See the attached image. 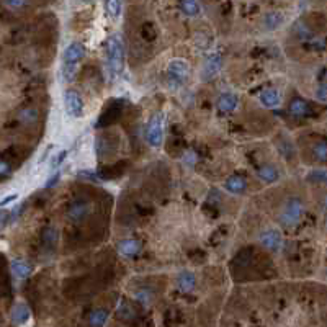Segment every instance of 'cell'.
I'll return each instance as SVG.
<instances>
[{"label": "cell", "instance_id": "836d02e7", "mask_svg": "<svg viewBox=\"0 0 327 327\" xmlns=\"http://www.w3.org/2000/svg\"><path fill=\"white\" fill-rule=\"evenodd\" d=\"M67 155V151H62V152H59L58 155H56V160H52V169H56L59 164L64 160V157Z\"/></svg>", "mask_w": 327, "mask_h": 327}, {"label": "cell", "instance_id": "9c48e42d", "mask_svg": "<svg viewBox=\"0 0 327 327\" xmlns=\"http://www.w3.org/2000/svg\"><path fill=\"white\" fill-rule=\"evenodd\" d=\"M221 66H223V58L220 52H214L211 56H208L205 64H203V79L209 80L221 71Z\"/></svg>", "mask_w": 327, "mask_h": 327}, {"label": "cell", "instance_id": "e575fe53", "mask_svg": "<svg viewBox=\"0 0 327 327\" xmlns=\"http://www.w3.org/2000/svg\"><path fill=\"white\" fill-rule=\"evenodd\" d=\"M17 198H18V195H17V193H12V195H9V197H7L5 200L0 201V206H5V205H9L10 201H15Z\"/></svg>", "mask_w": 327, "mask_h": 327}, {"label": "cell", "instance_id": "277c9868", "mask_svg": "<svg viewBox=\"0 0 327 327\" xmlns=\"http://www.w3.org/2000/svg\"><path fill=\"white\" fill-rule=\"evenodd\" d=\"M146 143L151 147H160L164 141V113H155L146 126Z\"/></svg>", "mask_w": 327, "mask_h": 327}, {"label": "cell", "instance_id": "7c38bea8", "mask_svg": "<svg viewBox=\"0 0 327 327\" xmlns=\"http://www.w3.org/2000/svg\"><path fill=\"white\" fill-rule=\"evenodd\" d=\"M141 242L136 239H124L118 242V251L124 255V257H134L141 252Z\"/></svg>", "mask_w": 327, "mask_h": 327}, {"label": "cell", "instance_id": "d6986e66", "mask_svg": "<svg viewBox=\"0 0 327 327\" xmlns=\"http://www.w3.org/2000/svg\"><path fill=\"white\" fill-rule=\"evenodd\" d=\"M177 283L182 291H192L195 288V283H197V278H195L192 271H182V274L178 275Z\"/></svg>", "mask_w": 327, "mask_h": 327}, {"label": "cell", "instance_id": "cb8c5ba5", "mask_svg": "<svg viewBox=\"0 0 327 327\" xmlns=\"http://www.w3.org/2000/svg\"><path fill=\"white\" fill-rule=\"evenodd\" d=\"M41 240H43V246L44 247L52 249L54 246H56V240H58V231L54 229V228H46L43 231Z\"/></svg>", "mask_w": 327, "mask_h": 327}, {"label": "cell", "instance_id": "83f0119b", "mask_svg": "<svg viewBox=\"0 0 327 327\" xmlns=\"http://www.w3.org/2000/svg\"><path fill=\"white\" fill-rule=\"evenodd\" d=\"M308 182H311V183H324L325 182V172L322 169L313 170V172L308 175Z\"/></svg>", "mask_w": 327, "mask_h": 327}, {"label": "cell", "instance_id": "8d00e7d4", "mask_svg": "<svg viewBox=\"0 0 327 327\" xmlns=\"http://www.w3.org/2000/svg\"><path fill=\"white\" fill-rule=\"evenodd\" d=\"M9 7H13V9H17V7H25L26 2H7Z\"/></svg>", "mask_w": 327, "mask_h": 327}, {"label": "cell", "instance_id": "1f68e13d", "mask_svg": "<svg viewBox=\"0 0 327 327\" xmlns=\"http://www.w3.org/2000/svg\"><path fill=\"white\" fill-rule=\"evenodd\" d=\"M309 48L314 49V51H321L322 52L325 49V43H324V40H311Z\"/></svg>", "mask_w": 327, "mask_h": 327}, {"label": "cell", "instance_id": "4fadbf2b", "mask_svg": "<svg viewBox=\"0 0 327 327\" xmlns=\"http://www.w3.org/2000/svg\"><path fill=\"white\" fill-rule=\"evenodd\" d=\"M260 102L267 108H278L282 97H280V92L277 89H267L260 93Z\"/></svg>", "mask_w": 327, "mask_h": 327}, {"label": "cell", "instance_id": "30bf717a", "mask_svg": "<svg viewBox=\"0 0 327 327\" xmlns=\"http://www.w3.org/2000/svg\"><path fill=\"white\" fill-rule=\"evenodd\" d=\"M288 112H290V115H293L294 118H306V116H309L311 113H313V110H311V105L306 102V100H303L301 97H294L290 105H288Z\"/></svg>", "mask_w": 327, "mask_h": 327}, {"label": "cell", "instance_id": "d4e9b609", "mask_svg": "<svg viewBox=\"0 0 327 327\" xmlns=\"http://www.w3.org/2000/svg\"><path fill=\"white\" fill-rule=\"evenodd\" d=\"M294 35H296V38L301 41L313 40V31L308 28V25H305V23H301V21L294 25Z\"/></svg>", "mask_w": 327, "mask_h": 327}, {"label": "cell", "instance_id": "d6a6232c", "mask_svg": "<svg viewBox=\"0 0 327 327\" xmlns=\"http://www.w3.org/2000/svg\"><path fill=\"white\" fill-rule=\"evenodd\" d=\"M10 214L5 211V209H0V228H4L5 223H9Z\"/></svg>", "mask_w": 327, "mask_h": 327}, {"label": "cell", "instance_id": "ffe728a7", "mask_svg": "<svg viewBox=\"0 0 327 327\" xmlns=\"http://www.w3.org/2000/svg\"><path fill=\"white\" fill-rule=\"evenodd\" d=\"M285 21V17L283 13L280 12H268L265 13V17H263V25H265L268 30H275L278 26H282Z\"/></svg>", "mask_w": 327, "mask_h": 327}, {"label": "cell", "instance_id": "4316f807", "mask_svg": "<svg viewBox=\"0 0 327 327\" xmlns=\"http://www.w3.org/2000/svg\"><path fill=\"white\" fill-rule=\"evenodd\" d=\"M105 9L108 10V13H110L113 18H118L121 15L123 4L121 2H108V4H105Z\"/></svg>", "mask_w": 327, "mask_h": 327}, {"label": "cell", "instance_id": "5bb4252c", "mask_svg": "<svg viewBox=\"0 0 327 327\" xmlns=\"http://www.w3.org/2000/svg\"><path fill=\"white\" fill-rule=\"evenodd\" d=\"M224 186H226V190H228L229 193L242 195V193L247 190V182L244 180L242 177H239V175H232V177H229L228 180L224 182Z\"/></svg>", "mask_w": 327, "mask_h": 327}, {"label": "cell", "instance_id": "603a6c76", "mask_svg": "<svg viewBox=\"0 0 327 327\" xmlns=\"http://www.w3.org/2000/svg\"><path fill=\"white\" fill-rule=\"evenodd\" d=\"M178 9L182 10V13L188 15V17H197L201 12V7L200 4L193 2V0H185V2H180L178 4Z\"/></svg>", "mask_w": 327, "mask_h": 327}, {"label": "cell", "instance_id": "8fae6325", "mask_svg": "<svg viewBox=\"0 0 327 327\" xmlns=\"http://www.w3.org/2000/svg\"><path fill=\"white\" fill-rule=\"evenodd\" d=\"M217 108L224 113H229V112H234L237 105H239V97L236 93H223V95L217 98Z\"/></svg>", "mask_w": 327, "mask_h": 327}, {"label": "cell", "instance_id": "e0dca14e", "mask_svg": "<svg viewBox=\"0 0 327 327\" xmlns=\"http://www.w3.org/2000/svg\"><path fill=\"white\" fill-rule=\"evenodd\" d=\"M108 321V311L103 308L93 309L89 314V324L90 327H103Z\"/></svg>", "mask_w": 327, "mask_h": 327}, {"label": "cell", "instance_id": "5b68a950", "mask_svg": "<svg viewBox=\"0 0 327 327\" xmlns=\"http://www.w3.org/2000/svg\"><path fill=\"white\" fill-rule=\"evenodd\" d=\"M188 74H190V66L188 62L183 61V59H174L170 61V64L167 67V77L172 85H182L186 82L188 79Z\"/></svg>", "mask_w": 327, "mask_h": 327}, {"label": "cell", "instance_id": "9a60e30c", "mask_svg": "<svg viewBox=\"0 0 327 327\" xmlns=\"http://www.w3.org/2000/svg\"><path fill=\"white\" fill-rule=\"evenodd\" d=\"M10 268H12V274L17 278H20V280L30 277L31 271H33V267H31L30 263L25 262V260H13Z\"/></svg>", "mask_w": 327, "mask_h": 327}, {"label": "cell", "instance_id": "4dcf8cb0", "mask_svg": "<svg viewBox=\"0 0 327 327\" xmlns=\"http://www.w3.org/2000/svg\"><path fill=\"white\" fill-rule=\"evenodd\" d=\"M12 174V167H10V164L4 160V159H0V177H7V175H10Z\"/></svg>", "mask_w": 327, "mask_h": 327}, {"label": "cell", "instance_id": "52a82bcc", "mask_svg": "<svg viewBox=\"0 0 327 327\" xmlns=\"http://www.w3.org/2000/svg\"><path fill=\"white\" fill-rule=\"evenodd\" d=\"M64 105H66L67 115H71L72 118H80V116L84 115V102L75 90H66Z\"/></svg>", "mask_w": 327, "mask_h": 327}, {"label": "cell", "instance_id": "f546056e", "mask_svg": "<svg viewBox=\"0 0 327 327\" xmlns=\"http://www.w3.org/2000/svg\"><path fill=\"white\" fill-rule=\"evenodd\" d=\"M118 313H120V316H121L123 319H128V321H131V319L134 317V311L131 309L128 305H123V306L118 309Z\"/></svg>", "mask_w": 327, "mask_h": 327}, {"label": "cell", "instance_id": "6da1fadb", "mask_svg": "<svg viewBox=\"0 0 327 327\" xmlns=\"http://www.w3.org/2000/svg\"><path fill=\"white\" fill-rule=\"evenodd\" d=\"M106 62L112 75L121 74L124 67V43L121 35H112L106 40Z\"/></svg>", "mask_w": 327, "mask_h": 327}, {"label": "cell", "instance_id": "ba28073f", "mask_svg": "<svg viewBox=\"0 0 327 327\" xmlns=\"http://www.w3.org/2000/svg\"><path fill=\"white\" fill-rule=\"evenodd\" d=\"M259 242L271 252H277L282 249V234L277 229H267L259 236Z\"/></svg>", "mask_w": 327, "mask_h": 327}, {"label": "cell", "instance_id": "ac0fdd59", "mask_svg": "<svg viewBox=\"0 0 327 327\" xmlns=\"http://www.w3.org/2000/svg\"><path fill=\"white\" fill-rule=\"evenodd\" d=\"M120 113H121V105L116 103V105L108 106V110L102 115V118H100V121H98L97 126L100 128V126H106V124L113 123V121L120 116Z\"/></svg>", "mask_w": 327, "mask_h": 327}, {"label": "cell", "instance_id": "7a4b0ae2", "mask_svg": "<svg viewBox=\"0 0 327 327\" xmlns=\"http://www.w3.org/2000/svg\"><path fill=\"white\" fill-rule=\"evenodd\" d=\"M85 56V46L82 43H72L69 44L64 51L62 58V79L66 82H72L77 74V64Z\"/></svg>", "mask_w": 327, "mask_h": 327}, {"label": "cell", "instance_id": "8992f818", "mask_svg": "<svg viewBox=\"0 0 327 327\" xmlns=\"http://www.w3.org/2000/svg\"><path fill=\"white\" fill-rule=\"evenodd\" d=\"M89 214H90V203L85 200H74L72 203L67 206V217L75 224L85 221Z\"/></svg>", "mask_w": 327, "mask_h": 327}, {"label": "cell", "instance_id": "44dd1931", "mask_svg": "<svg viewBox=\"0 0 327 327\" xmlns=\"http://www.w3.org/2000/svg\"><path fill=\"white\" fill-rule=\"evenodd\" d=\"M257 174H259L260 180L267 182V183H274L278 180V170L274 166H263L259 169V172Z\"/></svg>", "mask_w": 327, "mask_h": 327}, {"label": "cell", "instance_id": "7402d4cb", "mask_svg": "<svg viewBox=\"0 0 327 327\" xmlns=\"http://www.w3.org/2000/svg\"><path fill=\"white\" fill-rule=\"evenodd\" d=\"M20 120L25 124H35L40 120V112L33 106H26L20 112Z\"/></svg>", "mask_w": 327, "mask_h": 327}, {"label": "cell", "instance_id": "2e32d148", "mask_svg": "<svg viewBox=\"0 0 327 327\" xmlns=\"http://www.w3.org/2000/svg\"><path fill=\"white\" fill-rule=\"evenodd\" d=\"M30 319V309L26 305H23V303H18V305H15L13 309H12V321L15 324H25Z\"/></svg>", "mask_w": 327, "mask_h": 327}, {"label": "cell", "instance_id": "484cf974", "mask_svg": "<svg viewBox=\"0 0 327 327\" xmlns=\"http://www.w3.org/2000/svg\"><path fill=\"white\" fill-rule=\"evenodd\" d=\"M313 155H314V157H316L317 160L325 162V157H327V146H325L324 141L314 144V147H313Z\"/></svg>", "mask_w": 327, "mask_h": 327}, {"label": "cell", "instance_id": "f1b7e54d", "mask_svg": "<svg viewBox=\"0 0 327 327\" xmlns=\"http://www.w3.org/2000/svg\"><path fill=\"white\" fill-rule=\"evenodd\" d=\"M316 98L319 100V102L325 103V100H327V85H325V82H319V87L316 89Z\"/></svg>", "mask_w": 327, "mask_h": 327}, {"label": "cell", "instance_id": "d590c367", "mask_svg": "<svg viewBox=\"0 0 327 327\" xmlns=\"http://www.w3.org/2000/svg\"><path fill=\"white\" fill-rule=\"evenodd\" d=\"M59 177H61V174H59V172H56V175L51 177L49 180H48V183H46V188H51L52 185H56V182L59 180Z\"/></svg>", "mask_w": 327, "mask_h": 327}, {"label": "cell", "instance_id": "3957f363", "mask_svg": "<svg viewBox=\"0 0 327 327\" xmlns=\"http://www.w3.org/2000/svg\"><path fill=\"white\" fill-rule=\"evenodd\" d=\"M305 214V205L299 198H290L286 201L282 214H280V223L283 226H294L301 221Z\"/></svg>", "mask_w": 327, "mask_h": 327}]
</instances>
